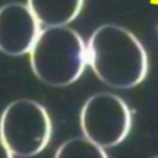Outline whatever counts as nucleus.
Segmentation results:
<instances>
[{
	"mask_svg": "<svg viewBox=\"0 0 158 158\" xmlns=\"http://www.w3.org/2000/svg\"><path fill=\"white\" fill-rule=\"evenodd\" d=\"M88 63L104 85L131 89L146 78L149 60L143 45L129 30L116 24H102L91 35Z\"/></svg>",
	"mask_w": 158,
	"mask_h": 158,
	"instance_id": "nucleus-1",
	"label": "nucleus"
},
{
	"mask_svg": "<svg viewBox=\"0 0 158 158\" xmlns=\"http://www.w3.org/2000/svg\"><path fill=\"white\" fill-rule=\"evenodd\" d=\"M33 73L50 86H67L82 75L88 48L76 31L67 25L42 30L30 52Z\"/></svg>",
	"mask_w": 158,
	"mask_h": 158,
	"instance_id": "nucleus-2",
	"label": "nucleus"
},
{
	"mask_svg": "<svg viewBox=\"0 0 158 158\" xmlns=\"http://www.w3.org/2000/svg\"><path fill=\"white\" fill-rule=\"evenodd\" d=\"M52 122L44 106L31 99L13 101L4 109L0 121V137L7 157H31L48 146Z\"/></svg>",
	"mask_w": 158,
	"mask_h": 158,
	"instance_id": "nucleus-3",
	"label": "nucleus"
},
{
	"mask_svg": "<svg viewBox=\"0 0 158 158\" xmlns=\"http://www.w3.org/2000/svg\"><path fill=\"white\" fill-rule=\"evenodd\" d=\"M80 127L85 137L103 149L116 147L131 131V111L115 94H95L81 109Z\"/></svg>",
	"mask_w": 158,
	"mask_h": 158,
	"instance_id": "nucleus-4",
	"label": "nucleus"
},
{
	"mask_svg": "<svg viewBox=\"0 0 158 158\" xmlns=\"http://www.w3.org/2000/svg\"><path fill=\"white\" fill-rule=\"evenodd\" d=\"M40 22L29 6L12 2L0 10V50L10 56L30 53L41 33Z\"/></svg>",
	"mask_w": 158,
	"mask_h": 158,
	"instance_id": "nucleus-5",
	"label": "nucleus"
},
{
	"mask_svg": "<svg viewBox=\"0 0 158 158\" xmlns=\"http://www.w3.org/2000/svg\"><path fill=\"white\" fill-rule=\"evenodd\" d=\"M85 0H27L38 21L47 27L67 25L80 14Z\"/></svg>",
	"mask_w": 158,
	"mask_h": 158,
	"instance_id": "nucleus-6",
	"label": "nucleus"
},
{
	"mask_svg": "<svg viewBox=\"0 0 158 158\" xmlns=\"http://www.w3.org/2000/svg\"><path fill=\"white\" fill-rule=\"evenodd\" d=\"M55 157L70 158V157H94L106 158L109 155L104 152L103 148L98 146L88 137H77L63 142L56 151Z\"/></svg>",
	"mask_w": 158,
	"mask_h": 158,
	"instance_id": "nucleus-7",
	"label": "nucleus"
}]
</instances>
